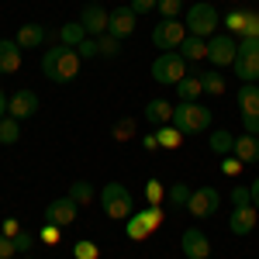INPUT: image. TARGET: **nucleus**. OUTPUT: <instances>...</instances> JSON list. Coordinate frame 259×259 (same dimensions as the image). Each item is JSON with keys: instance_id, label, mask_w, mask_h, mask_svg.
<instances>
[{"instance_id": "f257e3e1", "label": "nucleus", "mask_w": 259, "mask_h": 259, "mask_svg": "<svg viewBox=\"0 0 259 259\" xmlns=\"http://www.w3.org/2000/svg\"><path fill=\"white\" fill-rule=\"evenodd\" d=\"M80 56H76V49H49L45 56H41V76H49L52 83H73L80 76Z\"/></svg>"}, {"instance_id": "f03ea898", "label": "nucleus", "mask_w": 259, "mask_h": 259, "mask_svg": "<svg viewBox=\"0 0 259 259\" xmlns=\"http://www.w3.org/2000/svg\"><path fill=\"white\" fill-rule=\"evenodd\" d=\"M100 207H104V214L114 221H124L135 214V197H132V190L118 183V180H111V183H104L100 187Z\"/></svg>"}, {"instance_id": "7ed1b4c3", "label": "nucleus", "mask_w": 259, "mask_h": 259, "mask_svg": "<svg viewBox=\"0 0 259 259\" xmlns=\"http://www.w3.org/2000/svg\"><path fill=\"white\" fill-rule=\"evenodd\" d=\"M173 124H177L183 135H200V132L211 128V107H204V104H197V100H190V104H177V111H173Z\"/></svg>"}, {"instance_id": "20e7f679", "label": "nucleus", "mask_w": 259, "mask_h": 259, "mask_svg": "<svg viewBox=\"0 0 259 259\" xmlns=\"http://www.w3.org/2000/svg\"><path fill=\"white\" fill-rule=\"evenodd\" d=\"M149 73H152V80L162 83V87H177L183 76H187V59L180 56V52H159L152 66H149Z\"/></svg>"}, {"instance_id": "39448f33", "label": "nucleus", "mask_w": 259, "mask_h": 259, "mask_svg": "<svg viewBox=\"0 0 259 259\" xmlns=\"http://www.w3.org/2000/svg\"><path fill=\"white\" fill-rule=\"evenodd\" d=\"M187 31L190 35H197V38H211L214 31H218V24H221V14L214 11V4H194V7H187Z\"/></svg>"}, {"instance_id": "423d86ee", "label": "nucleus", "mask_w": 259, "mask_h": 259, "mask_svg": "<svg viewBox=\"0 0 259 259\" xmlns=\"http://www.w3.org/2000/svg\"><path fill=\"white\" fill-rule=\"evenodd\" d=\"M235 76L242 83H256L259 80V41L256 38H239V56L232 62Z\"/></svg>"}, {"instance_id": "0eeeda50", "label": "nucleus", "mask_w": 259, "mask_h": 259, "mask_svg": "<svg viewBox=\"0 0 259 259\" xmlns=\"http://www.w3.org/2000/svg\"><path fill=\"white\" fill-rule=\"evenodd\" d=\"M162 225V211H159V204H149L145 211H139V214H132V218H124V235L132 242H142V239H149L156 228Z\"/></svg>"}, {"instance_id": "6e6552de", "label": "nucleus", "mask_w": 259, "mask_h": 259, "mask_svg": "<svg viewBox=\"0 0 259 259\" xmlns=\"http://www.w3.org/2000/svg\"><path fill=\"white\" fill-rule=\"evenodd\" d=\"M187 24L183 21H177V18H162L156 28H152V45L156 49H162V52H177L180 45L187 41Z\"/></svg>"}, {"instance_id": "1a4fd4ad", "label": "nucleus", "mask_w": 259, "mask_h": 259, "mask_svg": "<svg viewBox=\"0 0 259 259\" xmlns=\"http://www.w3.org/2000/svg\"><path fill=\"white\" fill-rule=\"evenodd\" d=\"M235 100H239L242 128H245L249 135H259V87L256 83H242Z\"/></svg>"}, {"instance_id": "9d476101", "label": "nucleus", "mask_w": 259, "mask_h": 259, "mask_svg": "<svg viewBox=\"0 0 259 259\" xmlns=\"http://www.w3.org/2000/svg\"><path fill=\"white\" fill-rule=\"evenodd\" d=\"M218 207H221V194L214 187H197V190L190 194V200H187L190 218H211Z\"/></svg>"}, {"instance_id": "9b49d317", "label": "nucleus", "mask_w": 259, "mask_h": 259, "mask_svg": "<svg viewBox=\"0 0 259 259\" xmlns=\"http://www.w3.org/2000/svg\"><path fill=\"white\" fill-rule=\"evenodd\" d=\"M76 211H80V204L66 194V197L49 200V207H45V221L56 225V228H69V225L76 221Z\"/></svg>"}, {"instance_id": "f8f14e48", "label": "nucleus", "mask_w": 259, "mask_h": 259, "mask_svg": "<svg viewBox=\"0 0 259 259\" xmlns=\"http://www.w3.org/2000/svg\"><path fill=\"white\" fill-rule=\"evenodd\" d=\"M235 56H239V41L232 38V35H211V41H207L211 66H232Z\"/></svg>"}, {"instance_id": "ddd939ff", "label": "nucleus", "mask_w": 259, "mask_h": 259, "mask_svg": "<svg viewBox=\"0 0 259 259\" xmlns=\"http://www.w3.org/2000/svg\"><path fill=\"white\" fill-rule=\"evenodd\" d=\"M180 252L187 259H207L211 256V239L200 232V228H187L180 235Z\"/></svg>"}, {"instance_id": "4468645a", "label": "nucleus", "mask_w": 259, "mask_h": 259, "mask_svg": "<svg viewBox=\"0 0 259 259\" xmlns=\"http://www.w3.org/2000/svg\"><path fill=\"white\" fill-rule=\"evenodd\" d=\"M107 21H111V11H104L100 4H87L80 14V24L87 28V35H94V38L107 35Z\"/></svg>"}, {"instance_id": "2eb2a0df", "label": "nucleus", "mask_w": 259, "mask_h": 259, "mask_svg": "<svg viewBox=\"0 0 259 259\" xmlns=\"http://www.w3.org/2000/svg\"><path fill=\"white\" fill-rule=\"evenodd\" d=\"M135 24H139V14L124 4L118 11H111V21H107V35H114V38H128L132 31H135Z\"/></svg>"}, {"instance_id": "dca6fc26", "label": "nucleus", "mask_w": 259, "mask_h": 259, "mask_svg": "<svg viewBox=\"0 0 259 259\" xmlns=\"http://www.w3.org/2000/svg\"><path fill=\"white\" fill-rule=\"evenodd\" d=\"M7 111H11V118H18V121L38 114V94H35V90H18V94H11Z\"/></svg>"}, {"instance_id": "f3484780", "label": "nucleus", "mask_w": 259, "mask_h": 259, "mask_svg": "<svg viewBox=\"0 0 259 259\" xmlns=\"http://www.w3.org/2000/svg\"><path fill=\"white\" fill-rule=\"evenodd\" d=\"M259 221V211L252 204H242V207H232V218H228V232L232 235H249Z\"/></svg>"}, {"instance_id": "a211bd4d", "label": "nucleus", "mask_w": 259, "mask_h": 259, "mask_svg": "<svg viewBox=\"0 0 259 259\" xmlns=\"http://www.w3.org/2000/svg\"><path fill=\"white\" fill-rule=\"evenodd\" d=\"M21 49L18 41H11V38H0V73L4 76H11V73H18L21 69Z\"/></svg>"}, {"instance_id": "6ab92c4d", "label": "nucleus", "mask_w": 259, "mask_h": 259, "mask_svg": "<svg viewBox=\"0 0 259 259\" xmlns=\"http://www.w3.org/2000/svg\"><path fill=\"white\" fill-rule=\"evenodd\" d=\"M232 152H235V159H239L242 166H245V162H259V135H249V132L239 135Z\"/></svg>"}, {"instance_id": "aec40b11", "label": "nucleus", "mask_w": 259, "mask_h": 259, "mask_svg": "<svg viewBox=\"0 0 259 259\" xmlns=\"http://www.w3.org/2000/svg\"><path fill=\"white\" fill-rule=\"evenodd\" d=\"M173 111H177V107H173L169 100H162V97H152L145 104V118L152 121V124H169V121H173Z\"/></svg>"}, {"instance_id": "412c9836", "label": "nucleus", "mask_w": 259, "mask_h": 259, "mask_svg": "<svg viewBox=\"0 0 259 259\" xmlns=\"http://www.w3.org/2000/svg\"><path fill=\"white\" fill-rule=\"evenodd\" d=\"M14 41H18L21 49H38L41 41H45V28L41 24H21Z\"/></svg>"}, {"instance_id": "4be33fe9", "label": "nucleus", "mask_w": 259, "mask_h": 259, "mask_svg": "<svg viewBox=\"0 0 259 259\" xmlns=\"http://www.w3.org/2000/svg\"><path fill=\"white\" fill-rule=\"evenodd\" d=\"M177 52H180L187 62H197V59H204V56H207V41L197 38V35H187V41L180 45Z\"/></svg>"}, {"instance_id": "5701e85b", "label": "nucleus", "mask_w": 259, "mask_h": 259, "mask_svg": "<svg viewBox=\"0 0 259 259\" xmlns=\"http://www.w3.org/2000/svg\"><path fill=\"white\" fill-rule=\"evenodd\" d=\"M204 94V87H200V76H183L177 83V100L180 104H190V100H197Z\"/></svg>"}, {"instance_id": "b1692460", "label": "nucleus", "mask_w": 259, "mask_h": 259, "mask_svg": "<svg viewBox=\"0 0 259 259\" xmlns=\"http://www.w3.org/2000/svg\"><path fill=\"white\" fill-rule=\"evenodd\" d=\"M59 35H62V45H66V49H76L83 38H90V35H87V28H83L80 21H69V24H66V28L59 31Z\"/></svg>"}, {"instance_id": "393cba45", "label": "nucleus", "mask_w": 259, "mask_h": 259, "mask_svg": "<svg viewBox=\"0 0 259 259\" xmlns=\"http://www.w3.org/2000/svg\"><path fill=\"white\" fill-rule=\"evenodd\" d=\"M159 149H180V142H183V132H180L177 124H159Z\"/></svg>"}, {"instance_id": "a878e982", "label": "nucleus", "mask_w": 259, "mask_h": 259, "mask_svg": "<svg viewBox=\"0 0 259 259\" xmlns=\"http://www.w3.org/2000/svg\"><path fill=\"white\" fill-rule=\"evenodd\" d=\"M200 87H204V94H211V97H221V94H225V76H221L218 69H207V73L200 76Z\"/></svg>"}, {"instance_id": "bb28decb", "label": "nucleus", "mask_w": 259, "mask_h": 259, "mask_svg": "<svg viewBox=\"0 0 259 259\" xmlns=\"http://www.w3.org/2000/svg\"><path fill=\"white\" fill-rule=\"evenodd\" d=\"M232 149H235L232 132H211V152L214 156H232Z\"/></svg>"}, {"instance_id": "cd10ccee", "label": "nucleus", "mask_w": 259, "mask_h": 259, "mask_svg": "<svg viewBox=\"0 0 259 259\" xmlns=\"http://www.w3.org/2000/svg\"><path fill=\"white\" fill-rule=\"evenodd\" d=\"M66 194L76 200L80 207H83V204H94V183H87V180H76V183H73Z\"/></svg>"}, {"instance_id": "c85d7f7f", "label": "nucleus", "mask_w": 259, "mask_h": 259, "mask_svg": "<svg viewBox=\"0 0 259 259\" xmlns=\"http://www.w3.org/2000/svg\"><path fill=\"white\" fill-rule=\"evenodd\" d=\"M18 139H21L18 118H0V145H14Z\"/></svg>"}, {"instance_id": "c756f323", "label": "nucleus", "mask_w": 259, "mask_h": 259, "mask_svg": "<svg viewBox=\"0 0 259 259\" xmlns=\"http://www.w3.org/2000/svg\"><path fill=\"white\" fill-rule=\"evenodd\" d=\"M190 194H194V190H190V187H187L183 180H177V183H173V187L166 190V200H169L173 207H187V200H190Z\"/></svg>"}, {"instance_id": "7c9ffc66", "label": "nucleus", "mask_w": 259, "mask_h": 259, "mask_svg": "<svg viewBox=\"0 0 259 259\" xmlns=\"http://www.w3.org/2000/svg\"><path fill=\"white\" fill-rule=\"evenodd\" d=\"M245 21H249V11H228L221 24L228 28V35H242V28H245Z\"/></svg>"}, {"instance_id": "2f4dec72", "label": "nucleus", "mask_w": 259, "mask_h": 259, "mask_svg": "<svg viewBox=\"0 0 259 259\" xmlns=\"http://www.w3.org/2000/svg\"><path fill=\"white\" fill-rule=\"evenodd\" d=\"M97 52L107 56V59H114V56L121 52V38H114V35H100L97 38Z\"/></svg>"}, {"instance_id": "473e14b6", "label": "nucleus", "mask_w": 259, "mask_h": 259, "mask_svg": "<svg viewBox=\"0 0 259 259\" xmlns=\"http://www.w3.org/2000/svg\"><path fill=\"white\" fill-rule=\"evenodd\" d=\"M73 256H76V259H100V249H97V242L80 239L76 245H73Z\"/></svg>"}, {"instance_id": "72a5a7b5", "label": "nucleus", "mask_w": 259, "mask_h": 259, "mask_svg": "<svg viewBox=\"0 0 259 259\" xmlns=\"http://www.w3.org/2000/svg\"><path fill=\"white\" fill-rule=\"evenodd\" d=\"M142 194H145V200H149V204H159V200L166 197V190H162V183H159V180H149Z\"/></svg>"}, {"instance_id": "f704fd0d", "label": "nucleus", "mask_w": 259, "mask_h": 259, "mask_svg": "<svg viewBox=\"0 0 259 259\" xmlns=\"http://www.w3.org/2000/svg\"><path fill=\"white\" fill-rule=\"evenodd\" d=\"M11 242H14V252H31V245H35L38 239H35L31 232H18V235H14Z\"/></svg>"}, {"instance_id": "c9c22d12", "label": "nucleus", "mask_w": 259, "mask_h": 259, "mask_svg": "<svg viewBox=\"0 0 259 259\" xmlns=\"http://www.w3.org/2000/svg\"><path fill=\"white\" fill-rule=\"evenodd\" d=\"M76 56H80V59H94V56H100V52H97V38H94V35L83 38L80 45H76Z\"/></svg>"}, {"instance_id": "e433bc0d", "label": "nucleus", "mask_w": 259, "mask_h": 259, "mask_svg": "<svg viewBox=\"0 0 259 259\" xmlns=\"http://www.w3.org/2000/svg\"><path fill=\"white\" fill-rule=\"evenodd\" d=\"M132 135H135V121H132V118H124V121H118V124H114V139H118V142L132 139Z\"/></svg>"}, {"instance_id": "4c0bfd02", "label": "nucleus", "mask_w": 259, "mask_h": 259, "mask_svg": "<svg viewBox=\"0 0 259 259\" xmlns=\"http://www.w3.org/2000/svg\"><path fill=\"white\" fill-rule=\"evenodd\" d=\"M239 38H256L259 41V14H252V11H249V21H245V28H242Z\"/></svg>"}, {"instance_id": "58836bf2", "label": "nucleus", "mask_w": 259, "mask_h": 259, "mask_svg": "<svg viewBox=\"0 0 259 259\" xmlns=\"http://www.w3.org/2000/svg\"><path fill=\"white\" fill-rule=\"evenodd\" d=\"M183 11V0H159V14L162 18H177Z\"/></svg>"}, {"instance_id": "ea45409f", "label": "nucleus", "mask_w": 259, "mask_h": 259, "mask_svg": "<svg viewBox=\"0 0 259 259\" xmlns=\"http://www.w3.org/2000/svg\"><path fill=\"white\" fill-rule=\"evenodd\" d=\"M128 7H132L135 14H149V11H156V7H159V0H132Z\"/></svg>"}, {"instance_id": "a19ab883", "label": "nucleus", "mask_w": 259, "mask_h": 259, "mask_svg": "<svg viewBox=\"0 0 259 259\" xmlns=\"http://www.w3.org/2000/svg\"><path fill=\"white\" fill-rule=\"evenodd\" d=\"M232 204H235V207H242V204H252L249 187H235V190H232Z\"/></svg>"}, {"instance_id": "79ce46f5", "label": "nucleus", "mask_w": 259, "mask_h": 259, "mask_svg": "<svg viewBox=\"0 0 259 259\" xmlns=\"http://www.w3.org/2000/svg\"><path fill=\"white\" fill-rule=\"evenodd\" d=\"M59 232H62V228H56V225H49V221H45V228H41V242L56 245V242H59Z\"/></svg>"}, {"instance_id": "37998d69", "label": "nucleus", "mask_w": 259, "mask_h": 259, "mask_svg": "<svg viewBox=\"0 0 259 259\" xmlns=\"http://www.w3.org/2000/svg\"><path fill=\"white\" fill-rule=\"evenodd\" d=\"M239 169H242V162H239V159H232V156L221 162V173H225V177H239Z\"/></svg>"}, {"instance_id": "c03bdc74", "label": "nucleus", "mask_w": 259, "mask_h": 259, "mask_svg": "<svg viewBox=\"0 0 259 259\" xmlns=\"http://www.w3.org/2000/svg\"><path fill=\"white\" fill-rule=\"evenodd\" d=\"M0 259H14V242L0 232Z\"/></svg>"}, {"instance_id": "a18cd8bd", "label": "nucleus", "mask_w": 259, "mask_h": 259, "mask_svg": "<svg viewBox=\"0 0 259 259\" xmlns=\"http://www.w3.org/2000/svg\"><path fill=\"white\" fill-rule=\"evenodd\" d=\"M0 232H4L7 239H14V235H18V232H21V225H18V221H14V218H7V221H4V228H0Z\"/></svg>"}, {"instance_id": "49530a36", "label": "nucleus", "mask_w": 259, "mask_h": 259, "mask_svg": "<svg viewBox=\"0 0 259 259\" xmlns=\"http://www.w3.org/2000/svg\"><path fill=\"white\" fill-rule=\"evenodd\" d=\"M142 145H145L149 152H152V149H159V135H156V132H149V135H142Z\"/></svg>"}, {"instance_id": "de8ad7c7", "label": "nucleus", "mask_w": 259, "mask_h": 259, "mask_svg": "<svg viewBox=\"0 0 259 259\" xmlns=\"http://www.w3.org/2000/svg\"><path fill=\"white\" fill-rule=\"evenodd\" d=\"M249 194H252V207L259 211V177L252 180V183H249Z\"/></svg>"}, {"instance_id": "09e8293b", "label": "nucleus", "mask_w": 259, "mask_h": 259, "mask_svg": "<svg viewBox=\"0 0 259 259\" xmlns=\"http://www.w3.org/2000/svg\"><path fill=\"white\" fill-rule=\"evenodd\" d=\"M0 118H7V94L0 90Z\"/></svg>"}, {"instance_id": "8fccbe9b", "label": "nucleus", "mask_w": 259, "mask_h": 259, "mask_svg": "<svg viewBox=\"0 0 259 259\" xmlns=\"http://www.w3.org/2000/svg\"><path fill=\"white\" fill-rule=\"evenodd\" d=\"M28 259H31V256H28Z\"/></svg>"}]
</instances>
